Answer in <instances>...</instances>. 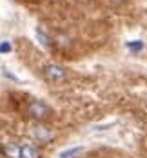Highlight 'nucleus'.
<instances>
[{"mask_svg": "<svg viewBox=\"0 0 147 158\" xmlns=\"http://www.w3.org/2000/svg\"><path fill=\"white\" fill-rule=\"evenodd\" d=\"M125 46H127V49H129V51H133V53H138V51H142V49H144V42H142V40H131V42H127Z\"/></svg>", "mask_w": 147, "mask_h": 158, "instance_id": "nucleus-8", "label": "nucleus"}, {"mask_svg": "<svg viewBox=\"0 0 147 158\" xmlns=\"http://www.w3.org/2000/svg\"><path fill=\"white\" fill-rule=\"evenodd\" d=\"M20 158H40V151L33 143L20 145Z\"/></svg>", "mask_w": 147, "mask_h": 158, "instance_id": "nucleus-5", "label": "nucleus"}, {"mask_svg": "<svg viewBox=\"0 0 147 158\" xmlns=\"http://www.w3.org/2000/svg\"><path fill=\"white\" fill-rule=\"evenodd\" d=\"M27 114L31 116L33 120L44 122V120H47L49 116L53 114V111H51V107L46 102H42V100H31L29 106H27Z\"/></svg>", "mask_w": 147, "mask_h": 158, "instance_id": "nucleus-1", "label": "nucleus"}, {"mask_svg": "<svg viewBox=\"0 0 147 158\" xmlns=\"http://www.w3.org/2000/svg\"><path fill=\"white\" fill-rule=\"evenodd\" d=\"M82 151H84V147H82V145H76V147H71V149H65L64 153L60 155V158H73V156H76V155H80Z\"/></svg>", "mask_w": 147, "mask_h": 158, "instance_id": "nucleus-7", "label": "nucleus"}, {"mask_svg": "<svg viewBox=\"0 0 147 158\" xmlns=\"http://www.w3.org/2000/svg\"><path fill=\"white\" fill-rule=\"evenodd\" d=\"M122 2H124V0H109V4H111V6H120Z\"/></svg>", "mask_w": 147, "mask_h": 158, "instance_id": "nucleus-10", "label": "nucleus"}, {"mask_svg": "<svg viewBox=\"0 0 147 158\" xmlns=\"http://www.w3.org/2000/svg\"><path fill=\"white\" fill-rule=\"evenodd\" d=\"M31 136L35 140H38V142H49L55 136V131H53V127L38 122V124H35L31 127Z\"/></svg>", "mask_w": 147, "mask_h": 158, "instance_id": "nucleus-3", "label": "nucleus"}, {"mask_svg": "<svg viewBox=\"0 0 147 158\" xmlns=\"http://www.w3.org/2000/svg\"><path fill=\"white\" fill-rule=\"evenodd\" d=\"M44 78L47 82H62L67 78V69L64 65H58V64H47L44 67Z\"/></svg>", "mask_w": 147, "mask_h": 158, "instance_id": "nucleus-2", "label": "nucleus"}, {"mask_svg": "<svg viewBox=\"0 0 147 158\" xmlns=\"http://www.w3.org/2000/svg\"><path fill=\"white\" fill-rule=\"evenodd\" d=\"M11 44H9V42H6V40H4V42H0V53H2V55H4V53H11Z\"/></svg>", "mask_w": 147, "mask_h": 158, "instance_id": "nucleus-9", "label": "nucleus"}, {"mask_svg": "<svg viewBox=\"0 0 147 158\" xmlns=\"http://www.w3.org/2000/svg\"><path fill=\"white\" fill-rule=\"evenodd\" d=\"M35 33H36V38H38V42H40L44 48H49V46L53 44V42H51V36H49L46 31H44V27H42V26H38Z\"/></svg>", "mask_w": 147, "mask_h": 158, "instance_id": "nucleus-6", "label": "nucleus"}, {"mask_svg": "<svg viewBox=\"0 0 147 158\" xmlns=\"http://www.w3.org/2000/svg\"><path fill=\"white\" fill-rule=\"evenodd\" d=\"M2 153L6 158H20V145L15 142H7L2 145Z\"/></svg>", "mask_w": 147, "mask_h": 158, "instance_id": "nucleus-4", "label": "nucleus"}]
</instances>
